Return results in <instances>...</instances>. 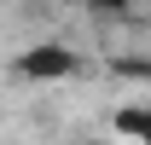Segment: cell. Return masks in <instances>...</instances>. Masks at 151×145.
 I'll return each mask as SVG.
<instances>
[{
	"mask_svg": "<svg viewBox=\"0 0 151 145\" xmlns=\"http://www.w3.org/2000/svg\"><path fill=\"white\" fill-rule=\"evenodd\" d=\"M116 128H122L128 139H145L151 145V110H116Z\"/></svg>",
	"mask_w": 151,
	"mask_h": 145,
	"instance_id": "obj_2",
	"label": "cell"
},
{
	"mask_svg": "<svg viewBox=\"0 0 151 145\" xmlns=\"http://www.w3.org/2000/svg\"><path fill=\"white\" fill-rule=\"evenodd\" d=\"M105 6H128V0H105Z\"/></svg>",
	"mask_w": 151,
	"mask_h": 145,
	"instance_id": "obj_3",
	"label": "cell"
},
{
	"mask_svg": "<svg viewBox=\"0 0 151 145\" xmlns=\"http://www.w3.org/2000/svg\"><path fill=\"white\" fill-rule=\"evenodd\" d=\"M18 70H23V75H35V81H58V75H70V70H76V58L64 52V47H29V52L18 58Z\"/></svg>",
	"mask_w": 151,
	"mask_h": 145,
	"instance_id": "obj_1",
	"label": "cell"
}]
</instances>
